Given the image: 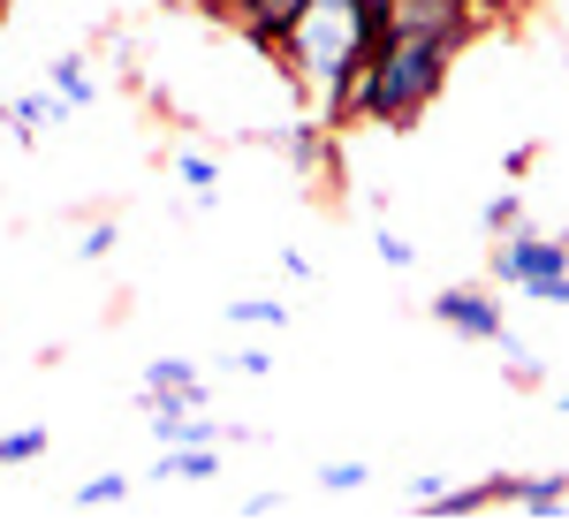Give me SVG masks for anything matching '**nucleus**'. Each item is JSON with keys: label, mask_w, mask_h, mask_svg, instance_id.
I'll return each mask as SVG.
<instances>
[{"label": "nucleus", "mask_w": 569, "mask_h": 531, "mask_svg": "<svg viewBox=\"0 0 569 531\" xmlns=\"http://www.w3.org/2000/svg\"><path fill=\"white\" fill-rule=\"evenodd\" d=\"M463 31H402L395 23L388 46L372 53V69L357 77V99H350V122H380V130H410L426 107L440 99L456 53H463Z\"/></svg>", "instance_id": "f257e3e1"}, {"label": "nucleus", "mask_w": 569, "mask_h": 531, "mask_svg": "<svg viewBox=\"0 0 569 531\" xmlns=\"http://www.w3.org/2000/svg\"><path fill=\"white\" fill-rule=\"evenodd\" d=\"M486 273H493L501 289H531V281H547V273H569V243L562 236H539V228H509V236H493Z\"/></svg>", "instance_id": "f03ea898"}, {"label": "nucleus", "mask_w": 569, "mask_h": 531, "mask_svg": "<svg viewBox=\"0 0 569 531\" xmlns=\"http://www.w3.org/2000/svg\"><path fill=\"white\" fill-rule=\"evenodd\" d=\"M137 410L144 418H176V410H206V380L190 357H152L144 364V388H137Z\"/></svg>", "instance_id": "7ed1b4c3"}, {"label": "nucleus", "mask_w": 569, "mask_h": 531, "mask_svg": "<svg viewBox=\"0 0 569 531\" xmlns=\"http://www.w3.org/2000/svg\"><path fill=\"white\" fill-rule=\"evenodd\" d=\"M433 319L448 327V334H463V342H501V334H509V327H501V304H493V289H471V281L440 289Z\"/></svg>", "instance_id": "20e7f679"}, {"label": "nucleus", "mask_w": 569, "mask_h": 531, "mask_svg": "<svg viewBox=\"0 0 569 531\" xmlns=\"http://www.w3.org/2000/svg\"><path fill=\"white\" fill-rule=\"evenodd\" d=\"M305 16H311V0H236V8H228V23H236L243 39H259L266 53H281V46L297 39Z\"/></svg>", "instance_id": "39448f33"}, {"label": "nucleus", "mask_w": 569, "mask_h": 531, "mask_svg": "<svg viewBox=\"0 0 569 531\" xmlns=\"http://www.w3.org/2000/svg\"><path fill=\"white\" fill-rule=\"evenodd\" d=\"M220 463H228V441H206V448H160L152 479H160V487H206V479H220Z\"/></svg>", "instance_id": "423d86ee"}, {"label": "nucleus", "mask_w": 569, "mask_h": 531, "mask_svg": "<svg viewBox=\"0 0 569 531\" xmlns=\"http://www.w3.org/2000/svg\"><path fill=\"white\" fill-rule=\"evenodd\" d=\"M562 493H569V479H509V471H501V501H509L517 517L562 524V517H569V509H562Z\"/></svg>", "instance_id": "0eeeda50"}, {"label": "nucleus", "mask_w": 569, "mask_h": 531, "mask_svg": "<svg viewBox=\"0 0 569 531\" xmlns=\"http://www.w3.org/2000/svg\"><path fill=\"white\" fill-rule=\"evenodd\" d=\"M493 501H501V479H471V487H456V493L418 501V517H426V524H463V517H486Z\"/></svg>", "instance_id": "6e6552de"}, {"label": "nucleus", "mask_w": 569, "mask_h": 531, "mask_svg": "<svg viewBox=\"0 0 569 531\" xmlns=\"http://www.w3.org/2000/svg\"><path fill=\"white\" fill-rule=\"evenodd\" d=\"M61 114H77V107H69L53 84H39V91H23V99L8 107V130H16V144H39V130H53Z\"/></svg>", "instance_id": "1a4fd4ad"}, {"label": "nucleus", "mask_w": 569, "mask_h": 531, "mask_svg": "<svg viewBox=\"0 0 569 531\" xmlns=\"http://www.w3.org/2000/svg\"><path fill=\"white\" fill-rule=\"evenodd\" d=\"M46 84L61 91L69 107H91V99H99V77H91L84 53H53V61H46Z\"/></svg>", "instance_id": "9d476101"}, {"label": "nucleus", "mask_w": 569, "mask_h": 531, "mask_svg": "<svg viewBox=\"0 0 569 531\" xmlns=\"http://www.w3.org/2000/svg\"><path fill=\"white\" fill-rule=\"evenodd\" d=\"M228 327H251V334H281L289 304L281 297H228Z\"/></svg>", "instance_id": "9b49d317"}, {"label": "nucleus", "mask_w": 569, "mask_h": 531, "mask_svg": "<svg viewBox=\"0 0 569 531\" xmlns=\"http://www.w3.org/2000/svg\"><path fill=\"white\" fill-rule=\"evenodd\" d=\"M46 455V425H16V433H0V463L8 471H23V463H39Z\"/></svg>", "instance_id": "f8f14e48"}, {"label": "nucleus", "mask_w": 569, "mask_h": 531, "mask_svg": "<svg viewBox=\"0 0 569 531\" xmlns=\"http://www.w3.org/2000/svg\"><path fill=\"white\" fill-rule=\"evenodd\" d=\"M273 152H289L297 168H319V160H327V144H319V130H311V122H297V130H281V137H273Z\"/></svg>", "instance_id": "ddd939ff"}, {"label": "nucleus", "mask_w": 569, "mask_h": 531, "mask_svg": "<svg viewBox=\"0 0 569 531\" xmlns=\"http://www.w3.org/2000/svg\"><path fill=\"white\" fill-rule=\"evenodd\" d=\"M114 501H130V479H122V471H107V479H84V487H77V509H114Z\"/></svg>", "instance_id": "4468645a"}, {"label": "nucleus", "mask_w": 569, "mask_h": 531, "mask_svg": "<svg viewBox=\"0 0 569 531\" xmlns=\"http://www.w3.org/2000/svg\"><path fill=\"white\" fill-rule=\"evenodd\" d=\"M176 176L190 182L198 198H213V190H220V168H213V160H206V152H176Z\"/></svg>", "instance_id": "2eb2a0df"}, {"label": "nucleus", "mask_w": 569, "mask_h": 531, "mask_svg": "<svg viewBox=\"0 0 569 531\" xmlns=\"http://www.w3.org/2000/svg\"><path fill=\"white\" fill-rule=\"evenodd\" d=\"M372 243H380V259H388L395 273H410V266H418V251H410V243H402L388 221H372Z\"/></svg>", "instance_id": "dca6fc26"}, {"label": "nucleus", "mask_w": 569, "mask_h": 531, "mask_svg": "<svg viewBox=\"0 0 569 531\" xmlns=\"http://www.w3.org/2000/svg\"><path fill=\"white\" fill-rule=\"evenodd\" d=\"M236 517L243 524H273V517H289V493H251V501H236Z\"/></svg>", "instance_id": "f3484780"}, {"label": "nucleus", "mask_w": 569, "mask_h": 531, "mask_svg": "<svg viewBox=\"0 0 569 531\" xmlns=\"http://www.w3.org/2000/svg\"><path fill=\"white\" fill-rule=\"evenodd\" d=\"M486 228H493V236H509V228H525V198H517V190H501V198L486 206Z\"/></svg>", "instance_id": "a211bd4d"}, {"label": "nucleus", "mask_w": 569, "mask_h": 531, "mask_svg": "<svg viewBox=\"0 0 569 531\" xmlns=\"http://www.w3.org/2000/svg\"><path fill=\"white\" fill-rule=\"evenodd\" d=\"M319 487L327 493H357L365 487V463H319Z\"/></svg>", "instance_id": "6ab92c4d"}, {"label": "nucleus", "mask_w": 569, "mask_h": 531, "mask_svg": "<svg viewBox=\"0 0 569 531\" xmlns=\"http://www.w3.org/2000/svg\"><path fill=\"white\" fill-rule=\"evenodd\" d=\"M107 251H114V221H91L77 236V259H107Z\"/></svg>", "instance_id": "aec40b11"}, {"label": "nucleus", "mask_w": 569, "mask_h": 531, "mask_svg": "<svg viewBox=\"0 0 569 531\" xmlns=\"http://www.w3.org/2000/svg\"><path fill=\"white\" fill-rule=\"evenodd\" d=\"M228 364H236V372H251V380L273 372V357H266V350H228Z\"/></svg>", "instance_id": "412c9836"}, {"label": "nucleus", "mask_w": 569, "mask_h": 531, "mask_svg": "<svg viewBox=\"0 0 569 531\" xmlns=\"http://www.w3.org/2000/svg\"><path fill=\"white\" fill-rule=\"evenodd\" d=\"M273 266H281L289 281H311V259H305V251H281V259H273Z\"/></svg>", "instance_id": "4be33fe9"}, {"label": "nucleus", "mask_w": 569, "mask_h": 531, "mask_svg": "<svg viewBox=\"0 0 569 531\" xmlns=\"http://www.w3.org/2000/svg\"><path fill=\"white\" fill-rule=\"evenodd\" d=\"M228 8H236V0H198V16H228Z\"/></svg>", "instance_id": "5701e85b"}, {"label": "nucleus", "mask_w": 569, "mask_h": 531, "mask_svg": "<svg viewBox=\"0 0 569 531\" xmlns=\"http://www.w3.org/2000/svg\"><path fill=\"white\" fill-rule=\"evenodd\" d=\"M562 410H569V395H562Z\"/></svg>", "instance_id": "b1692460"}]
</instances>
